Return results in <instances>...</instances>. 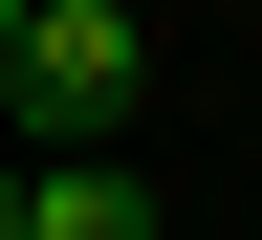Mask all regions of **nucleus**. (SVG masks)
I'll use <instances>...</instances> for the list:
<instances>
[{
    "mask_svg": "<svg viewBox=\"0 0 262 240\" xmlns=\"http://www.w3.org/2000/svg\"><path fill=\"white\" fill-rule=\"evenodd\" d=\"M131 88H153V44H131V0H22V44H0V110L44 131L66 175L131 131Z\"/></svg>",
    "mask_w": 262,
    "mask_h": 240,
    "instance_id": "1",
    "label": "nucleus"
},
{
    "mask_svg": "<svg viewBox=\"0 0 262 240\" xmlns=\"http://www.w3.org/2000/svg\"><path fill=\"white\" fill-rule=\"evenodd\" d=\"M22 240H153V197L88 153V175H44V197H22Z\"/></svg>",
    "mask_w": 262,
    "mask_h": 240,
    "instance_id": "2",
    "label": "nucleus"
},
{
    "mask_svg": "<svg viewBox=\"0 0 262 240\" xmlns=\"http://www.w3.org/2000/svg\"><path fill=\"white\" fill-rule=\"evenodd\" d=\"M0 44H22V0H0Z\"/></svg>",
    "mask_w": 262,
    "mask_h": 240,
    "instance_id": "3",
    "label": "nucleus"
},
{
    "mask_svg": "<svg viewBox=\"0 0 262 240\" xmlns=\"http://www.w3.org/2000/svg\"><path fill=\"white\" fill-rule=\"evenodd\" d=\"M0 240H22V197H0Z\"/></svg>",
    "mask_w": 262,
    "mask_h": 240,
    "instance_id": "4",
    "label": "nucleus"
}]
</instances>
